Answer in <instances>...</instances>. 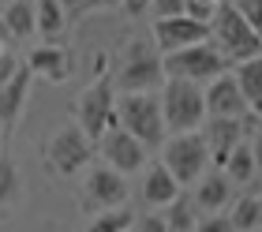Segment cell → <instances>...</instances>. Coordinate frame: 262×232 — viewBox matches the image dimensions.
<instances>
[{
  "instance_id": "cell-1",
  "label": "cell",
  "mask_w": 262,
  "mask_h": 232,
  "mask_svg": "<svg viewBox=\"0 0 262 232\" xmlns=\"http://www.w3.org/2000/svg\"><path fill=\"white\" fill-rule=\"evenodd\" d=\"M116 124L131 131L146 150H158L161 139L169 135L165 116H161V101L154 90H120V97H116Z\"/></svg>"
},
{
  "instance_id": "cell-2",
  "label": "cell",
  "mask_w": 262,
  "mask_h": 232,
  "mask_svg": "<svg viewBox=\"0 0 262 232\" xmlns=\"http://www.w3.org/2000/svg\"><path fill=\"white\" fill-rule=\"evenodd\" d=\"M109 60L98 56V79L86 82L75 97V124L82 128L86 139H98L105 128L116 124V87H113V71L105 68Z\"/></svg>"
},
{
  "instance_id": "cell-3",
  "label": "cell",
  "mask_w": 262,
  "mask_h": 232,
  "mask_svg": "<svg viewBox=\"0 0 262 232\" xmlns=\"http://www.w3.org/2000/svg\"><path fill=\"white\" fill-rule=\"evenodd\" d=\"M158 150H161V165L176 176L180 187H191L195 180L213 165L210 161V146H206V139H202L199 128H191V131H169Z\"/></svg>"
},
{
  "instance_id": "cell-4",
  "label": "cell",
  "mask_w": 262,
  "mask_h": 232,
  "mask_svg": "<svg viewBox=\"0 0 262 232\" xmlns=\"http://www.w3.org/2000/svg\"><path fill=\"white\" fill-rule=\"evenodd\" d=\"M41 157H45V173L53 180H71L94 161V139H86L82 128L71 120V124H60L49 135Z\"/></svg>"
},
{
  "instance_id": "cell-5",
  "label": "cell",
  "mask_w": 262,
  "mask_h": 232,
  "mask_svg": "<svg viewBox=\"0 0 262 232\" xmlns=\"http://www.w3.org/2000/svg\"><path fill=\"white\" fill-rule=\"evenodd\" d=\"M161 116L169 131H191L202 128L206 120V105H202V82L180 79V75H165L161 82Z\"/></svg>"
},
{
  "instance_id": "cell-6",
  "label": "cell",
  "mask_w": 262,
  "mask_h": 232,
  "mask_svg": "<svg viewBox=\"0 0 262 232\" xmlns=\"http://www.w3.org/2000/svg\"><path fill=\"white\" fill-rule=\"evenodd\" d=\"M210 38L232 64L247 60V56H262V30H255L232 4H221V0H217L213 19H210Z\"/></svg>"
},
{
  "instance_id": "cell-7",
  "label": "cell",
  "mask_w": 262,
  "mask_h": 232,
  "mask_svg": "<svg viewBox=\"0 0 262 232\" xmlns=\"http://www.w3.org/2000/svg\"><path fill=\"white\" fill-rule=\"evenodd\" d=\"M229 68H232V60L213 45V38L161 53V71L165 75H180V79H191V82H210L217 71H229Z\"/></svg>"
},
{
  "instance_id": "cell-8",
  "label": "cell",
  "mask_w": 262,
  "mask_h": 232,
  "mask_svg": "<svg viewBox=\"0 0 262 232\" xmlns=\"http://www.w3.org/2000/svg\"><path fill=\"white\" fill-rule=\"evenodd\" d=\"M165 82V71H161V53L150 38H131L124 45V56H120V68L113 75V87L120 90H158Z\"/></svg>"
},
{
  "instance_id": "cell-9",
  "label": "cell",
  "mask_w": 262,
  "mask_h": 232,
  "mask_svg": "<svg viewBox=\"0 0 262 232\" xmlns=\"http://www.w3.org/2000/svg\"><path fill=\"white\" fill-rule=\"evenodd\" d=\"M127 202V176L116 173L113 165H86V180H82V191H79V210L82 214H98L105 206H124Z\"/></svg>"
},
{
  "instance_id": "cell-10",
  "label": "cell",
  "mask_w": 262,
  "mask_h": 232,
  "mask_svg": "<svg viewBox=\"0 0 262 232\" xmlns=\"http://www.w3.org/2000/svg\"><path fill=\"white\" fill-rule=\"evenodd\" d=\"M98 154H101V161L105 165H113L116 173H124V176H135V173H142L146 168V157H150V150L142 146L131 131H124L120 124H113V128H105L98 139Z\"/></svg>"
},
{
  "instance_id": "cell-11",
  "label": "cell",
  "mask_w": 262,
  "mask_h": 232,
  "mask_svg": "<svg viewBox=\"0 0 262 232\" xmlns=\"http://www.w3.org/2000/svg\"><path fill=\"white\" fill-rule=\"evenodd\" d=\"M210 38V23H199L191 15H161L154 19V45L158 53H169V49H180V45H195V41H206Z\"/></svg>"
},
{
  "instance_id": "cell-12",
  "label": "cell",
  "mask_w": 262,
  "mask_h": 232,
  "mask_svg": "<svg viewBox=\"0 0 262 232\" xmlns=\"http://www.w3.org/2000/svg\"><path fill=\"white\" fill-rule=\"evenodd\" d=\"M202 105H206V116H240L244 109H251L244 101L236 79H232V68L229 71H217V75L202 87Z\"/></svg>"
},
{
  "instance_id": "cell-13",
  "label": "cell",
  "mask_w": 262,
  "mask_h": 232,
  "mask_svg": "<svg viewBox=\"0 0 262 232\" xmlns=\"http://www.w3.org/2000/svg\"><path fill=\"white\" fill-rule=\"evenodd\" d=\"M30 79H34V71L27 68V60H19L15 71L8 75V82L0 87V131H4V135L23 116V105H27V97H30Z\"/></svg>"
},
{
  "instance_id": "cell-14",
  "label": "cell",
  "mask_w": 262,
  "mask_h": 232,
  "mask_svg": "<svg viewBox=\"0 0 262 232\" xmlns=\"http://www.w3.org/2000/svg\"><path fill=\"white\" fill-rule=\"evenodd\" d=\"M232 195H236V187H232V180L221 173H202L199 180H195V195H191V202H195V210L199 214H217V210H225V206L232 202Z\"/></svg>"
},
{
  "instance_id": "cell-15",
  "label": "cell",
  "mask_w": 262,
  "mask_h": 232,
  "mask_svg": "<svg viewBox=\"0 0 262 232\" xmlns=\"http://www.w3.org/2000/svg\"><path fill=\"white\" fill-rule=\"evenodd\" d=\"M27 68L34 71V75L49 79V82H68V75H71V53L64 45H56V41H45V45H38V49L27 53Z\"/></svg>"
},
{
  "instance_id": "cell-16",
  "label": "cell",
  "mask_w": 262,
  "mask_h": 232,
  "mask_svg": "<svg viewBox=\"0 0 262 232\" xmlns=\"http://www.w3.org/2000/svg\"><path fill=\"white\" fill-rule=\"evenodd\" d=\"M202 124H206V120H202ZM202 139H206V146H210V161L221 165L225 154H229L236 142H244L240 116H210V124H206V131H202Z\"/></svg>"
},
{
  "instance_id": "cell-17",
  "label": "cell",
  "mask_w": 262,
  "mask_h": 232,
  "mask_svg": "<svg viewBox=\"0 0 262 232\" xmlns=\"http://www.w3.org/2000/svg\"><path fill=\"white\" fill-rule=\"evenodd\" d=\"M221 173L232 180V187H251L258 180V146L255 142H236L221 161Z\"/></svg>"
},
{
  "instance_id": "cell-18",
  "label": "cell",
  "mask_w": 262,
  "mask_h": 232,
  "mask_svg": "<svg viewBox=\"0 0 262 232\" xmlns=\"http://www.w3.org/2000/svg\"><path fill=\"white\" fill-rule=\"evenodd\" d=\"M180 191H184V187L176 184V176H172L161 161H154V165H150L146 180H142V199H146V206L161 210V206H165V202H172Z\"/></svg>"
},
{
  "instance_id": "cell-19",
  "label": "cell",
  "mask_w": 262,
  "mask_h": 232,
  "mask_svg": "<svg viewBox=\"0 0 262 232\" xmlns=\"http://www.w3.org/2000/svg\"><path fill=\"white\" fill-rule=\"evenodd\" d=\"M240 191H244V187H240ZM229 206H232V210H229V221H232L236 232H258V228H262V199H258L255 184L247 187L244 195H236Z\"/></svg>"
},
{
  "instance_id": "cell-20",
  "label": "cell",
  "mask_w": 262,
  "mask_h": 232,
  "mask_svg": "<svg viewBox=\"0 0 262 232\" xmlns=\"http://www.w3.org/2000/svg\"><path fill=\"white\" fill-rule=\"evenodd\" d=\"M68 30V11L60 0H34V34H41L45 41H60Z\"/></svg>"
},
{
  "instance_id": "cell-21",
  "label": "cell",
  "mask_w": 262,
  "mask_h": 232,
  "mask_svg": "<svg viewBox=\"0 0 262 232\" xmlns=\"http://www.w3.org/2000/svg\"><path fill=\"white\" fill-rule=\"evenodd\" d=\"M232 79H236V87H240L244 101L251 109H262V56L236 60L232 64Z\"/></svg>"
},
{
  "instance_id": "cell-22",
  "label": "cell",
  "mask_w": 262,
  "mask_h": 232,
  "mask_svg": "<svg viewBox=\"0 0 262 232\" xmlns=\"http://www.w3.org/2000/svg\"><path fill=\"white\" fill-rule=\"evenodd\" d=\"M0 23H4L8 38H19V41L34 38V0H11L0 11Z\"/></svg>"
},
{
  "instance_id": "cell-23",
  "label": "cell",
  "mask_w": 262,
  "mask_h": 232,
  "mask_svg": "<svg viewBox=\"0 0 262 232\" xmlns=\"http://www.w3.org/2000/svg\"><path fill=\"white\" fill-rule=\"evenodd\" d=\"M161 217H165V232H195V221H199V210H195V202H191V195H176L172 202H165L161 206Z\"/></svg>"
},
{
  "instance_id": "cell-24",
  "label": "cell",
  "mask_w": 262,
  "mask_h": 232,
  "mask_svg": "<svg viewBox=\"0 0 262 232\" xmlns=\"http://www.w3.org/2000/svg\"><path fill=\"white\" fill-rule=\"evenodd\" d=\"M19 195H23V176H19V165H15V157L0 150V206H11V202H19Z\"/></svg>"
},
{
  "instance_id": "cell-25",
  "label": "cell",
  "mask_w": 262,
  "mask_h": 232,
  "mask_svg": "<svg viewBox=\"0 0 262 232\" xmlns=\"http://www.w3.org/2000/svg\"><path fill=\"white\" fill-rule=\"evenodd\" d=\"M135 214L127 206H105V210L90 214V232H127Z\"/></svg>"
},
{
  "instance_id": "cell-26",
  "label": "cell",
  "mask_w": 262,
  "mask_h": 232,
  "mask_svg": "<svg viewBox=\"0 0 262 232\" xmlns=\"http://www.w3.org/2000/svg\"><path fill=\"white\" fill-rule=\"evenodd\" d=\"M229 4L240 11V15L251 23L255 30H262V0H229Z\"/></svg>"
},
{
  "instance_id": "cell-27",
  "label": "cell",
  "mask_w": 262,
  "mask_h": 232,
  "mask_svg": "<svg viewBox=\"0 0 262 232\" xmlns=\"http://www.w3.org/2000/svg\"><path fill=\"white\" fill-rule=\"evenodd\" d=\"M213 11H217V4H210V0H187V4H184V15H191L199 23H210Z\"/></svg>"
},
{
  "instance_id": "cell-28",
  "label": "cell",
  "mask_w": 262,
  "mask_h": 232,
  "mask_svg": "<svg viewBox=\"0 0 262 232\" xmlns=\"http://www.w3.org/2000/svg\"><path fill=\"white\" fill-rule=\"evenodd\" d=\"M187 0H150V11H154V19H161V15H180Z\"/></svg>"
},
{
  "instance_id": "cell-29",
  "label": "cell",
  "mask_w": 262,
  "mask_h": 232,
  "mask_svg": "<svg viewBox=\"0 0 262 232\" xmlns=\"http://www.w3.org/2000/svg\"><path fill=\"white\" fill-rule=\"evenodd\" d=\"M135 232H165V217L161 214H146V217H135L131 221Z\"/></svg>"
},
{
  "instance_id": "cell-30",
  "label": "cell",
  "mask_w": 262,
  "mask_h": 232,
  "mask_svg": "<svg viewBox=\"0 0 262 232\" xmlns=\"http://www.w3.org/2000/svg\"><path fill=\"white\" fill-rule=\"evenodd\" d=\"M15 64H19V56H11L8 49H4V53H0V87H4V82H8V75L15 71Z\"/></svg>"
},
{
  "instance_id": "cell-31",
  "label": "cell",
  "mask_w": 262,
  "mask_h": 232,
  "mask_svg": "<svg viewBox=\"0 0 262 232\" xmlns=\"http://www.w3.org/2000/svg\"><path fill=\"white\" fill-rule=\"evenodd\" d=\"M116 4H120L127 15H146L150 11V0H116Z\"/></svg>"
},
{
  "instance_id": "cell-32",
  "label": "cell",
  "mask_w": 262,
  "mask_h": 232,
  "mask_svg": "<svg viewBox=\"0 0 262 232\" xmlns=\"http://www.w3.org/2000/svg\"><path fill=\"white\" fill-rule=\"evenodd\" d=\"M8 49V30H4V23H0V53Z\"/></svg>"
},
{
  "instance_id": "cell-33",
  "label": "cell",
  "mask_w": 262,
  "mask_h": 232,
  "mask_svg": "<svg viewBox=\"0 0 262 232\" xmlns=\"http://www.w3.org/2000/svg\"><path fill=\"white\" fill-rule=\"evenodd\" d=\"M4 139H8V135H4V131H0V150H4Z\"/></svg>"
},
{
  "instance_id": "cell-34",
  "label": "cell",
  "mask_w": 262,
  "mask_h": 232,
  "mask_svg": "<svg viewBox=\"0 0 262 232\" xmlns=\"http://www.w3.org/2000/svg\"><path fill=\"white\" fill-rule=\"evenodd\" d=\"M210 4H217V0H210Z\"/></svg>"
}]
</instances>
